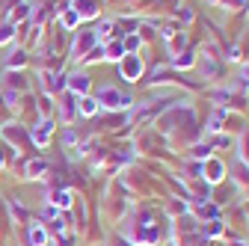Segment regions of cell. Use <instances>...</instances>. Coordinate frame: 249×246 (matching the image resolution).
Listing matches in <instances>:
<instances>
[{
    "mask_svg": "<svg viewBox=\"0 0 249 246\" xmlns=\"http://www.w3.org/2000/svg\"><path fill=\"white\" fill-rule=\"evenodd\" d=\"M95 101H98V107L113 110V113L128 110V107L134 104V98H131V95H124V92H119L116 86H101V89H98V95H95Z\"/></svg>",
    "mask_w": 249,
    "mask_h": 246,
    "instance_id": "obj_1",
    "label": "cell"
},
{
    "mask_svg": "<svg viewBox=\"0 0 249 246\" xmlns=\"http://www.w3.org/2000/svg\"><path fill=\"white\" fill-rule=\"evenodd\" d=\"M119 71H122V77L128 80V83L142 80V74H145V63H142V56H140V53H124V56L119 59Z\"/></svg>",
    "mask_w": 249,
    "mask_h": 246,
    "instance_id": "obj_2",
    "label": "cell"
},
{
    "mask_svg": "<svg viewBox=\"0 0 249 246\" xmlns=\"http://www.w3.org/2000/svg\"><path fill=\"white\" fill-rule=\"evenodd\" d=\"M66 89L71 92V95L83 98V95L92 92V77L86 71H71V74H66Z\"/></svg>",
    "mask_w": 249,
    "mask_h": 246,
    "instance_id": "obj_3",
    "label": "cell"
},
{
    "mask_svg": "<svg viewBox=\"0 0 249 246\" xmlns=\"http://www.w3.org/2000/svg\"><path fill=\"white\" fill-rule=\"evenodd\" d=\"M98 45V33L95 30H86V33H74V48H71V56L74 59H83L92 48Z\"/></svg>",
    "mask_w": 249,
    "mask_h": 246,
    "instance_id": "obj_4",
    "label": "cell"
},
{
    "mask_svg": "<svg viewBox=\"0 0 249 246\" xmlns=\"http://www.w3.org/2000/svg\"><path fill=\"white\" fill-rule=\"evenodd\" d=\"M226 163L220 160V158H208V160H202V178L208 181V184H220L223 178H226Z\"/></svg>",
    "mask_w": 249,
    "mask_h": 246,
    "instance_id": "obj_5",
    "label": "cell"
},
{
    "mask_svg": "<svg viewBox=\"0 0 249 246\" xmlns=\"http://www.w3.org/2000/svg\"><path fill=\"white\" fill-rule=\"evenodd\" d=\"M51 134H53V122H51V119H42L39 125L30 131V140H33L39 148H45V145H48V140H51Z\"/></svg>",
    "mask_w": 249,
    "mask_h": 246,
    "instance_id": "obj_6",
    "label": "cell"
},
{
    "mask_svg": "<svg viewBox=\"0 0 249 246\" xmlns=\"http://www.w3.org/2000/svg\"><path fill=\"white\" fill-rule=\"evenodd\" d=\"M71 9L80 15V18H98L101 15V6H98V0H74Z\"/></svg>",
    "mask_w": 249,
    "mask_h": 246,
    "instance_id": "obj_7",
    "label": "cell"
},
{
    "mask_svg": "<svg viewBox=\"0 0 249 246\" xmlns=\"http://www.w3.org/2000/svg\"><path fill=\"white\" fill-rule=\"evenodd\" d=\"M166 51H169V56H178V53L187 51V33L184 30H175V33L166 39Z\"/></svg>",
    "mask_w": 249,
    "mask_h": 246,
    "instance_id": "obj_8",
    "label": "cell"
},
{
    "mask_svg": "<svg viewBox=\"0 0 249 246\" xmlns=\"http://www.w3.org/2000/svg\"><path fill=\"white\" fill-rule=\"evenodd\" d=\"M124 53H128V51H124L122 39H110V42H104V59H107V63H119Z\"/></svg>",
    "mask_w": 249,
    "mask_h": 246,
    "instance_id": "obj_9",
    "label": "cell"
},
{
    "mask_svg": "<svg viewBox=\"0 0 249 246\" xmlns=\"http://www.w3.org/2000/svg\"><path fill=\"white\" fill-rule=\"evenodd\" d=\"M196 63H199V56H196L193 51H184V53L172 56V63H169V66H172L175 71H187V69H193Z\"/></svg>",
    "mask_w": 249,
    "mask_h": 246,
    "instance_id": "obj_10",
    "label": "cell"
},
{
    "mask_svg": "<svg viewBox=\"0 0 249 246\" xmlns=\"http://www.w3.org/2000/svg\"><path fill=\"white\" fill-rule=\"evenodd\" d=\"M45 92L56 95V92H66V74H53V71H45Z\"/></svg>",
    "mask_w": 249,
    "mask_h": 246,
    "instance_id": "obj_11",
    "label": "cell"
},
{
    "mask_svg": "<svg viewBox=\"0 0 249 246\" xmlns=\"http://www.w3.org/2000/svg\"><path fill=\"white\" fill-rule=\"evenodd\" d=\"M98 110H101V107H98V101L92 98V95H83V98H77V113H80V116H86V119H89V116H95Z\"/></svg>",
    "mask_w": 249,
    "mask_h": 246,
    "instance_id": "obj_12",
    "label": "cell"
},
{
    "mask_svg": "<svg viewBox=\"0 0 249 246\" xmlns=\"http://www.w3.org/2000/svg\"><path fill=\"white\" fill-rule=\"evenodd\" d=\"M51 205H56L59 211L71 208V190H62V187H56V190L51 193Z\"/></svg>",
    "mask_w": 249,
    "mask_h": 246,
    "instance_id": "obj_13",
    "label": "cell"
},
{
    "mask_svg": "<svg viewBox=\"0 0 249 246\" xmlns=\"http://www.w3.org/2000/svg\"><path fill=\"white\" fill-rule=\"evenodd\" d=\"M80 21H83V18H80L74 9H62V15H59V27H62V30H77Z\"/></svg>",
    "mask_w": 249,
    "mask_h": 246,
    "instance_id": "obj_14",
    "label": "cell"
},
{
    "mask_svg": "<svg viewBox=\"0 0 249 246\" xmlns=\"http://www.w3.org/2000/svg\"><path fill=\"white\" fill-rule=\"evenodd\" d=\"M30 246H48V228L45 226H30Z\"/></svg>",
    "mask_w": 249,
    "mask_h": 246,
    "instance_id": "obj_15",
    "label": "cell"
},
{
    "mask_svg": "<svg viewBox=\"0 0 249 246\" xmlns=\"http://www.w3.org/2000/svg\"><path fill=\"white\" fill-rule=\"evenodd\" d=\"M196 217H202V220H220V208H216V205H196Z\"/></svg>",
    "mask_w": 249,
    "mask_h": 246,
    "instance_id": "obj_16",
    "label": "cell"
},
{
    "mask_svg": "<svg viewBox=\"0 0 249 246\" xmlns=\"http://www.w3.org/2000/svg\"><path fill=\"white\" fill-rule=\"evenodd\" d=\"M45 172H48L45 160H30L27 163V178H45Z\"/></svg>",
    "mask_w": 249,
    "mask_h": 246,
    "instance_id": "obj_17",
    "label": "cell"
},
{
    "mask_svg": "<svg viewBox=\"0 0 249 246\" xmlns=\"http://www.w3.org/2000/svg\"><path fill=\"white\" fill-rule=\"evenodd\" d=\"M122 45H124V51H128V53H137V48L142 45V39H140L137 33H124V39H122Z\"/></svg>",
    "mask_w": 249,
    "mask_h": 246,
    "instance_id": "obj_18",
    "label": "cell"
},
{
    "mask_svg": "<svg viewBox=\"0 0 249 246\" xmlns=\"http://www.w3.org/2000/svg\"><path fill=\"white\" fill-rule=\"evenodd\" d=\"M237 148H240V160L249 166V128L240 131V145H237Z\"/></svg>",
    "mask_w": 249,
    "mask_h": 246,
    "instance_id": "obj_19",
    "label": "cell"
},
{
    "mask_svg": "<svg viewBox=\"0 0 249 246\" xmlns=\"http://www.w3.org/2000/svg\"><path fill=\"white\" fill-rule=\"evenodd\" d=\"M12 39H15V24H12V21L0 24V45H6V42H12Z\"/></svg>",
    "mask_w": 249,
    "mask_h": 246,
    "instance_id": "obj_20",
    "label": "cell"
},
{
    "mask_svg": "<svg viewBox=\"0 0 249 246\" xmlns=\"http://www.w3.org/2000/svg\"><path fill=\"white\" fill-rule=\"evenodd\" d=\"M24 63H27V53H24V51H12L9 59H6V66H9V69H21Z\"/></svg>",
    "mask_w": 249,
    "mask_h": 246,
    "instance_id": "obj_21",
    "label": "cell"
},
{
    "mask_svg": "<svg viewBox=\"0 0 249 246\" xmlns=\"http://www.w3.org/2000/svg\"><path fill=\"white\" fill-rule=\"evenodd\" d=\"M101 59H104V45L98 42L95 48H92V51H89V53L83 56V63H101Z\"/></svg>",
    "mask_w": 249,
    "mask_h": 246,
    "instance_id": "obj_22",
    "label": "cell"
},
{
    "mask_svg": "<svg viewBox=\"0 0 249 246\" xmlns=\"http://www.w3.org/2000/svg\"><path fill=\"white\" fill-rule=\"evenodd\" d=\"M175 18H178V21H193V9H190V6H181V12H178Z\"/></svg>",
    "mask_w": 249,
    "mask_h": 246,
    "instance_id": "obj_23",
    "label": "cell"
}]
</instances>
